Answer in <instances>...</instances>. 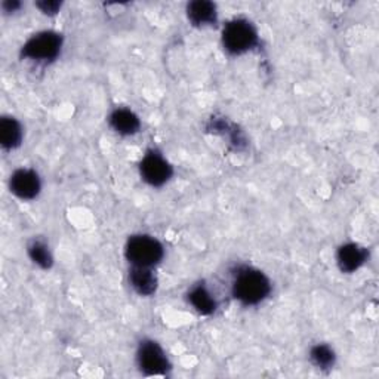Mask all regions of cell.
Instances as JSON below:
<instances>
[{"label": "cell", "instance_id": "cell-5", "mask_svg": "<svg viewBox=\"0 0 379 379\" xmlns=\"http://www.w3.org/2000/svg\"><path fill=\"white\" fill-rule=\"evenodd\" d=\"M138 363L141 371L146 375H165L170 368L161 345L153 341L141 342L138 350Z\"/></svg>", "mask_w": 379, "mask_h": 379}, {"label": "cell", "instance_id": "cell-11", "mask_svg": "<svg viewBox=\"0 0 379 379\" xmlns=\"http://www.w3.org/2000/svg\"><path fill=\"white\" fill-rule=\"evenodd\" d=\"M113 129L122 135H132L139 129V119L131 110L120 108L110 116Z\"/></svg>", "mask_w": 379, "mask_h": 379}, {"label": "cell", "instance_id": "cell-12", "mask_svg": "<svg viewBox=\"0 0 379 379\" xmlns=\"http://www.w3.org/2000/svg\"><path fill=\"white\" fill-rule=\"evenodd\" d=\"M21 139V124L12 117H4L2 122H0V141H2V146L5 148H15L20 146Z\"/></svg>", "mask_w": 379, "mask_h": 379}, {"label": "cell", "instance_id": "cell-15", "mask_svg": "<svg viewBox=\"0 0 379 379\" xmlns=\"http://www.w3.org/2000/svg\"><path fill=\"white\" fill-rule=\"evenodd\" d=\"M311 358L319 368H330L335 363V354L327 345H315L311 350Z\"/></svg>", "mask_w": 379, "mask_h": 379}, {"label": "cell", "instance_id": "cell-10", "mask_svg": "<svg viewBox=\"0 0 379 379\" xmlns=\"http://www.w3.org/2000/svg\"><path fill=\"white\" fill-rule=\"evenodd\" d=\"M131 283L139 295H153L157 289V279L148 267H135L131 272Z\"/></svg>", "mask_w": 379, "mask_h": 379}, {"label": "cell", "instance_id": "cell-1", "mask_svg": "<svg viewBox=\"0 0 379 379\" xmlns=\"http://www.w3.org/2000/svg\"><path fill=\"white\" fill-rule=\"evenodd\" d=\"M272 291L270 280H268L261 272L245 268L233 284V295L245 305H255L268 296Z\"/></svg>", "mask_w": 379, "mask_h": 379}, {"label": "cell", "instance_id": "cell-14", "mask_svg": "<svg viewBox=\"0 0 379 379\" xmlns=\"http://www.w3.org/2000/svg\"><path fill=\"white\" fill-rule=\"evenodd\" d=\"M28 255L42 268H49L52 265V255L47 246L42 242H33L28 246Z\"/></svg>", "mask_w": 379, "mask_h": 379}, {"label": "cell", "instance_id": "cell-17", "mask_svg": "<svg viewBox=\"0 0 379 379\" xmlns=\"http://www.w3.org/2000/svg\"><path fill=\"white\" fill-rule=\"evenodd\" d=\"M20 6H21L20 2H5V4H4V9H5L6 12H15V11H17Z\"/></svg>", "mask_w": 379, "mask_h": 379}, {"label": "cell", "instance_id": "cell-9", "mask_svg": "<svg viewBox=\"0 0 379 379\" xmlns=\"http://www.w3.org/2000/svg\"><path fill=\"white\" fill-rule=\"evenodd\" d=\"M188 18L194 25H206L216 23V6L206 0H196L187 8Z\"/></svg>", "mask_w": 379, "mask_h": 379}, {"label": "cell", "instance_id": "cell-4", "mask_svg": "<svg viewBox=\"0 0 379 379\" xmlns=\"http://www.w3.org/2000/svg\"><path fill=\"white\" fill-rule=\"evenodd\" d=\"M62 37L54 31H43L23 46V57L33 61H52L61 51Z\"/></svg>", "mask_w": 379, "mask_h": 379}, {"label": "cell", "instance_id": "cell-2", "mask_svg": "<svg viewBox=\"0 0 379 379\" xmlns=\"http://www.w3.org/2000/svg\"><path fill=\"white\" fill-rule=\"evenodd\" d=\"M126 258L135 267H151L163 258V246L150 235H134L126 245Z\"/></svg>", "mask_w": 379, "mask_h": 379}, {"label": "cell", "instance_id": "cell-13", "mask_svg": "<svg viewBox=\"0 0 379 379\" xmlns=\"http://www.w3.org/2000/svg\"><path fill=\"white\" fill-rule=\"evenodd\" d=\"M190 303L203 315H209L215 311L216 303L211 292L204 286H196L190 292Z\"/></svg>", "mask_w": 379, "mask_h": 379}, {"label": "cell", "instance_id": "cell-3", "mask_svg": "<svg viewBox=\"0 0 379 379\" xmlns=\"http://www.w3.org/2000/svg\"><path fill=\"white\" fill-rule=\"evenodd\" d=\"M224 47L231 54H243L258 43L255 27L246 20H234L228 23L223 33Z\"/></svg>", "mask_w": 379, "mask_h": 379}, {"label": "cell", "instance_id": "cell-16", "mask_svg": "<svg viewBox=\"0 0 379 379\" xmlns=\"http://www.w3.org/2000/svg\"><path fill=\"white\" fill-rule=\"evenodd\" d=\"M37 8L47 15H55L58 12V9L61 8L59 2H39Z\"/></svg>", "mask_w": 379, "mask_h": 379}, {"label": "cell", "instance_id": "cell-6", "mask_svg": "<svg viewBox=\"0 0 379 379\" xmlns=\"http://www.w3.org/2000/svg\"><path fill=\"white\" fill-rule=\"evenodd\" d=\"M141 175L148 184L161 187L172 177V166L159 153L150 151L141 162Z\"/></svg>", "mask_w": 379, "mask_h": 379}, {"label": "cell", "instance_id": "cell-7", "mask_svg": "<svg viewBox=\"0 0 379 379\" xmlns=\"http://www.w3.org/2000/svg\"><path fill=\"white\" fill-rule=\"evenodd\" d=\"M11 192L20 199H35L40 192V180L35 170L20 169L11 177Z\"/></svg>", "mask_w": 379, "mask_h": 379}, {"label": "cell", "instance_id": "cell-8", "mask_svg": "<svg viewBox=\"0 0 379 379\" xmlns=\"http://www.w3.org/2000/svg\"><path fill=\"white\" fill-rule=\"evenodd\" d=\"M368 250L356 243H349L341 246L338 250V264L345 273H353L366 262Z\"/></svg>", "mask_w": 379, "mask_h": 379}]
</instances>
